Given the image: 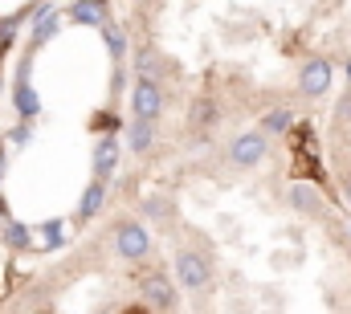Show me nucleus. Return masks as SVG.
Segmentation results:
<instances>
[{"mask_svg":"<svg viewBox=\"0 0 351 314\" xmlns=\"http://www.w3.org/2000/svg\"><path fill=\"white\" fill-rule=\"evenodd\" d=\"M114 249H119L127 261H139V257H147L152 237H147V229H143V225L127 221V225H119V233H114Z\"/></svg>","mask_w":351,"mask_h":314,"instance_id":"obj_3","label":"nucleus"},{"mask_svg":"<svg viewBox=\"0 0 351 314\" xmlns=\"http://www.w3.org/2000/svg\"><path fill=\"white\" fill-rule=\"evenodd\" d=\"M147 147H152V127H147V123H131V127H127V152L143 156Z\"/></svg>","mask_w":351,"mask_h":314,"instance_id":"obj_12","label":"nucleus"},{"mask_svg":"<svg viewBox=\"0 0 351 314\" xmlns=\"http://www.w3.org/2000/svg\"><path fill=\"white\" fill-rule=\"evenodd\" d=\"M4 167H8V156H4V147H0V180H4Z\"/></svg>","mask_w":351,"mask_h":314,"instance_id":"obj_23","label":"nucleus"},{"mask_svg":"<svg viewBox=\"0 0 351 314\" xmlns=\"http://www.w3.org/2000/svg\"><path fill=\"white\" fill-rule=\"evenodd\" d=\"M102 200H106V184H90L86 192H82V200H78V221H90L98 208H102Z\"/></svg>","mask_w":351,"mask_h":314,"instance_id":"obj_11","label":"nucleus"},{"mask_svg":"<svg viewBox=\"0 0 351 314\" xmlns=\"http://www.w3.org/2000/svg\"><path fill=\"white\" fill-rule=\"evenodd\" d=\"M12 143H16V147H21V143H29V123H25V127H16V131H12Z\"/></svg>","mask_w":351,"mask_h":314,"instance_id":"obj_21","label":"nucleus"},{"mask_svg":"<svg viewBox=\"0 0 351 314\" xmlns=\"http://www.w3.org/2000/svg\"><path fill=\"white\" fill-rule=\"evenodd\" d=\"M262 159H265V135L250 131V135H237V139H233V147H229V163H237V167H254V163H262Z\"/></svg>","mask_w":351,"mask_h":314,"instance_id":"obj_4","label":"nucleus"},{"mask_svg":"<svg viewBox=\"0 0 351 314\" xmlns=\"http://www.w3.org/2000/svg\"><path fill=\"white\" fill-rule=\"evenodd\" d=\"M139 70H143V78H152V70H156V58H152V53H139Z\"/></svg>","mask_w":351,"mask_h":314,"instance_id":"obj_20","label":"nucleus"},{"mask_svg":"<svg viewBox=\"0 0 351 314\" xmlns=\"http://www.w3.org/2000/svg\"><path fill=\"white\" fill-rule=\"evenodd\" d=\"M33 12H37V21H33V45H41V41H49V37L58 33L62 21H58L53 8H33Z\"/></svg>","mask_w":351,"mask_h":314,"instance_id":"obj_9","label":"nucleus"},{"mask_svg":"<svg viewBox=\"0 0 351 314\" xmlns=\"http://www.w3.org/2000/svg\"><path fill=\"white\" fill-rule=\"evenodd\" d=\"M131 106H135V123H156L160 110H164V94H160V82L156 78H139L135 94H131Z\"/></svg>","mask_w":351,"mask_h":314,"instance_id":"obj_1","label":"nucleus"},{"mask_svg":"<svg viewBox=\"0 0 351 314\" xmlns=\"http://www.w3.org/2000/svg\"><path fill=\"white\" fill-rule=\"evenodd\" d=\"M0 225H8V208H4V196H0Z\"/></svg>","mask_w":351,"mask_h":314,"instance_id":"obj_22","label":"nucleus"},{"mask_svg":"<svg viewBox=\"0 0 351 314\" xmlns=\"http://www.w3.org/2000/svg\"><path fill=\"white\" fill-rule=\"evenodd\" d=\"M102 37H106L110 58H123V53H127V37H123V29H119L114 21H106V25H102Z\"/></svg>","mask_w":351,"mask_h":314,"instance_id":"obj_15","label":"nucleus"},{"mask_svg":"<svg viewBox=\"0 0 351 314\" xmlns=\"http://www.w3.org/2000/svg\"><path fill=\"white\" fill-rule=\"evenodd\" d=\"M94 127H98V131H114V127H119V119H114V114H98V119H94Z\"/></svg>","mask_w":351,"mask_h":314,"instance_id":"obj_19","label":"nucleus"},{"mask_svg":"<svg viewBox=\"0 0 351 314\" xmlns=\"http://www.w3.org/2000/svg\"><path fill=\"white\" fill-rule=\"evenodd\" d=\"M70 16H74L78 25H106V4L78 0V4H70Z\"/></svg>","mask_w":351,"mask_h":314,"instance_id":"obj_10","label":"nucleus"},{"mask_svg":"<svg viewBox=\"0 0 351 314\" xmlns=\"http://www.w3.org/2000/svg\"><path fill=\"white\" fill-rule=\"evenodd\" d=\"M290 204L302 208V213H315V208H319V196H315L311 184H290Z\"/></svg>","mask_w":351,"mask_h":314,"instance_id":"obj_13","label":"nucleus"},{"mask_svg":"<svg viewBox=\"0 0 351 314\" xmlns=\"http://www.w3.org/2000/svg\"><path fill=\"white\" fill-rule=\"evenodd\" d=\"M114 163H119V139L106 135V139H98V147H94V180L102 184V180L114 171Z\"/></svg>","mask_w":351,"mask_h":314,"instance_id":"obj_6","label":"nucleus"},{"mask_svg":"<svg viewBox=\"0 0 351 314\" xmlns=\"http://www.w3.org/2000/svg\"><path fill=\"white\" fill-rule=\"evenodd\" d=\"M41 237H45V249H62V241H66L62 221H45V225H41Z\"/></svg>","mask_w":351,"mask_h":314,"instance_id":"obj_16","label":"nucleus"},{"mask_svg":"<svg viewBox=\"0 0 351 314\" xmlns=\"http://www.w3.org/2000/svg\"><path fill=\"white\" fill-rule=\"evenodd\" d=\"M143 294H147V302H156V306H172L176 302V290H172V282H168L164 274L143 278Z\"/></svg>","mask_w":351,"mask_h":314,"instance_id":"obj_8","label":"nucleus"},{"mask_svg":"<svg viewBox=\"0 0 351 314\" xmlns=\"http://www.w3.org/2000/svg\"><path fill=\"white\" fill-rule=\"evenodd\" d=\"M0 29H4V21H0Z\"/></svg>","mask_w":351,"mask_h":314,"instance_id":"obj_25","label":"nucleus"},{"mask_svg":"<svg viewBox=\"0 0 351 314\" xmlns=\"http://www.w3.org/2000/svg\"><path fill=\"white\" fill-rule=\"evenodd\" d=\"M192 114H196V123H200V127H213V114H217V106L204 98V102H196V110H192Z\"/></svg>","mask_w":351,"mask_h":314,"instance_id":"obj_18","label":"nucleus"},{"mask_svg":"<svg viewBox=\"0 0 351 314\" xmlns=\"http://www.w3.org/2000/svg\"><path fill=\"white\" fill-rule=\"evenodd\" d=\"M331 62L327 58H315V62H306L302 66V78H298V86H302V94H311V98H319V94H327L331 90Z\"/></svg>","mask_w":351,"mask_h":314,"instance_id":"obj_5","label":"nucleus"},{"mask_svg":"<svg viewBox=\"0 0 351 314\" xmlns=\"http://www.w3.org/2000/svg\"><path fill=\"white\" fill-rule=\"evenodd\" d=\"M4 245H8V249H29V245H33L29 225H21V221H8V225H4Z\"/></svg>","mask_w":351,"mask_h":314,"instance_id":"obj_14","label":"nucleus"},{"mask_svg":"<svg viewBox=\"0 0 351 314\" xmlns=\"http://www.w3.org/2000/svg\"><path fill=\"white\" fill-rule=\"evenodd\" d=\"M290 123H294V114H290V110H269V114L262 119L265 131H290Z\"/></svg>","mask_w":351,"mask_h":314,"instance_id":"obj_17","label":"nucleus"},{"mask_svg":"<svg viewBox=\"0 0 351 314\" xmlns=\"http://www.w3.org/2000/svg\"><path fill=\"white\" fill-rule=\"evenodd\" d=\"M348 200H351V180H348Z\"/></svg>","mask_w":351,"mask_h":314,"instance_id":"obj_24","label":"nucleus"},{"mask_svg":"<svg viewBox=\"0 0 351 314\" xmlns=\"http://www.w3.org/2000/svg\"><path fill=\"white\" fill-rule=\"evenodd\" d=\"M176 282H180L184 290H204V286H208V265H204V257L192 253V249H184V253L176 257Z\"/></svg>","mask_w":351,"mask_h":314,"instance_id":"obj_2","label":"nucleus"},{"mask_svg":"<svg viewBox=\"0 0 351 314\" xmlns=\"http://www.w3.org/2000/svg\"><path fill=\"white\" fill-rule=\"evenodd\" d=\"M12 106H16V114H21L25 123L41 114V98H37V90H33L29 82H21V78H16V86H12Z\"/></svg>","mask_w":351,"mask_h":314,"instance_id":"obj_7","label":"nucleus"}]
</instances>
